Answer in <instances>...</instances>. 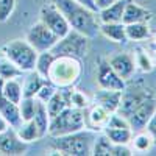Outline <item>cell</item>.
Here are the masks:
<instances>
[{
	"label": "cell",
	"mask_w": 156,
	"mask_h": 156,
	"mask_svg": "<svg viewBox=\"0 0 156 156\" xmlns=\"http://www.w3.org/2000/svg\"><path fill=\"white\" fill-rule=\"evenodd\" d=\"M53 5L64 14L72 30L80 31L89 39L100 33V19L97 17V12L76 3L75 0H53Z\"/></svg>",
	"instance_id": "obj_1"
},
{
	"label": "cell",
	"mask_w": 156,
	"mask_h": 156,
	"mask_svg": "<svg viewBox=\"0 0 156 156\" xmlns=\"http://www.w3.org/2000/svg\"><path fill=\"white\" fill-rule=\"evenodd\" d=\"M97 134L92 129H80L76 133L51 137L50 148L55 154H69V156H89L92 154V147Z\"/></svg>",
	"instance_id": "obj_2"
},
{
	"label": "cell",
	"mask_w": 156,
	"mask_h": 156,
	"mask_svg": "<svg viewBox=\"0 0 156 156\" xmlns=\"http://www.w3.org/2000/svg\"><path fill=\"white\" fill-rule=\"evenodd\" d=\"M83 72L81 59L69 56V55H58L55 56L50 66L47 80L58 89L73 87L75 83L80 80Z\"/></svg>",
	"instance_id": "obj_3"
},
{
	"label": "cell",
	"mask_w": 156,
	"mask_h": 156,
	"mask_svg": "<svg viewBox=\"0 0 156 156\" xmlns=\"http://www.w3.org/2000/svg\"><path fill=\"white\" fill-rule=\"evenodd\" d=\"M2 53L6 59L14 62L22 72L34 70L37 51L27 39H12L2 45Z\"/></svg>",
	"instance_id": "obj_4"
},
{
	"label": "cell",
	"mask_w": 156,
	"mask_h": 156,
	"mask_svg": "<svg viewBox=\"0 0 156 156\" xmlns=\"http://www.w3.org/2000/svg\"><path fill=\"white\" fill-rule=\"evenodd\" d=\"M84 128H86L84 126V109L69 106L62 112H59L58 115L50 119L47 134L50 137H56V136L76 133V131L84 129Z\"/></svg>",
	"instance_id": "obj_5"
},
{
	"label": "cell",
	"mask_w": 156,
	"mask_h": 156,
	"mask_svg": "<svg viewBox=\"0 0 156 156\" xmlns=\"http://www.w3.org/2000/svg\"><path fill=\"white\" fill-rule=\"evenodd\" d=\"M89 41L90 39L84 34H81L80 31L72 30L58 39V42L51 47V53L55 56L58 55H69V56H75V58H84L87 50H89Z\"/></svg>",
	"instance_id": "obj_6"
},
{
	"label": "cell",
	"mask_w": 156,
	"mask_h": 156,
	"mask_svg": "<svg viewBox=\"0 0 156 156\" xmlns=\"http://www.w3.org/2000/svg\"><path fill=\"white\" fill-rule=\"evenodd\" d=\"M154 94L151 90L142 84H136L131 87H125L122 90V97H120V105H119V112L120 115H123L125 119H128L137 108H140L147 100L153 98Z\"/></svg>",
	"instance_id": "obj_7"
},
{
	"label": "cell",
	"mask_w": 156,
	"mask_h": 156,
	"mask_svg": "<svg viewBox=\"0 0 156 156\" xmlns=\"http://www.w3.org/2000/svg\"><path fill=\"white\" fill-rule=\"evenodd\" d=\"M27 41L34 47V50L37 51H47V50H51L56 42H58V36L51 31L47 25H44L41 20L33 23L30 30L27 31Z\"/></svg>",
	"instance_id": "obj_8"
},
{
	"label": "cell",
	"mask_w": 156,
	"mask_h": 156,
	"mask_svg": "<svg viewBox=\"0 0 156 156\" xmlns=\"http://www.w3.org/2000/svg\"><path fill=\"white\" fill-rule=\"evenodd\" d=\"M39 20H41L44 25L53 31L58 37H62L66 36L69 31H70V25L69 22L66 20L62 12L53 5V2L48 3V5H44L41 8V12H39Z\"/></svg>",
	"instance_id": "obj_9"
},
{
	"label": "cell",
	"mask_w": 156,
	"mask_h": 156,
	"mask_svg": "<svg viewBox=\"0 0 156 156\" xmlns=\"http://www.w3.org/2000/svg\"><path fill=\"white\" fill-rule=\"evenodd\" d=\"M97 83L100 89H111V90H123L126 87V83L122 76L115 73V70L111 67L108 59H100L98 69H97Z\"/></svg>",
	"instance_id": "obj_10"
},
{
	"label": "cell",
	"mask_w": 156,
	"mask_h": 156,
	"mask_svg": "<svg viewBox=\"0 0 156 156\" xmlns=\"http://www.w3.org/2000/svg\"><path fill=\"white\" fill-rule=\"evenodd\" d=\"M27 151V144L19 139L14 128L8 126L0 131V153L2 154H23Z\"/></svg>",
	"instance_id": "obj_11"
},
{
	"label": "cell",
	"mask_w": 156,
	"mask_h": 156,
	"mask_svg": "<svg viewBox=\"0 0 156 156\" xmlns=\"http://www.w3.org/2000/svg\"><path fill=\"white\" fill-rule=\"evenodd\" d=\"M111 112H108L103 106L94 103L92 106H87L84 109V126L87 129H92V131H103L106 122H108V117Z\"/></svg>",
	"instance_id": "obj_12"
},
{
	"label": "cell",
	"mask_w": 156,
	"mask_h": 156,
	"mask_svg": "<svg viewBox=\"0 0 156 156\" xmlns=\"http://www.w3.org/2000/svg\"><path fill=\"white\" fill-rule=\"evenodd\" d=\"M111 67L115 70V73L122 76L123 80L126 81L128 78H131L134 70H136V61L134 58L129 55V53H119V55H114L109 59Z\"/></svg>",
	"instance_id": "obj_13"
},
{
	"label": "cell",
	"mask_w": 156,
	"mask_h": 156,
	"mask_svg": "<svg viewBox=\"0 0 156 156\" xmlns=\"http://www.w3.org/2000/svg\"><path fill=\"white\" fill-rule=\"evenodd\" d=\"M153 19V12L148 11L147 8L137 5L133 0H128V3L125 6L123 16H122V23H136V22H150Z\"/></svg>",
	"instance_id": "obj_14"
},
{
	"label": "cell",
	"mask_w": 156,
	"mask_h": 156,
	"mask_svg": "<svg viewBox=\"0 0 156 156\" xmlns=\"http://www.w3.org/2000/svg\"><path fill=\"white\" fill-rule=\"evenodd\" d=\"M122 90H111V89H100L95 94V103L103 106L108 112H117L120 105Z\"/></svg>",
	"instance_id": "obj_15"
},
{
	"label": "cell",
	"mask_w": 156,
	"mask_h": 156,
	"mask_svg": "<svg viewBox=\"0 0 156 156\" xmlns=\"http://www.w3.org/2000/svg\"><path fill=\"white\" fill-rule=\"evenodd\" d=\"M0 115L6 120L8 126H11V128L19 126L20 122H22L19 105H16V103H12L8 98H5L2 92H0Z\"/></svg>",
	"instance_id": "obj_16"
},
{
	"label": "cell",
	"mask_w": 156,
	"mask_h": 156,
	"mask_svg": "<svg viewBox=\"0 0 156 156\" xmlns=\"http://www.w3.org/2000/svg\"><path fill=\"white\" fill-rule=\"evenodd\" d=\"M128 0H115L109 6L103 8L98 11V19L100 23H114V22H122V16Z\"/></svg>",
	"instance_id": "obj_17"
},
{
	"label": "cell",
	"mask_w": 156,
	"mask_h": 156,
	"mask_svg": "<svg viewBox=\"0 0 156 156\" xmlns=\"http://www.w3.org/2000/svg\"><path fill=\"white\" fill-rule=\"evenodd\" d=\"M45 106H47V112L50 115V119L58 115L59 112H62L66 108H69L70 106V103H69V87L67 89H58L56 92L51 95V98L45 103Z\"/></svg>",
	"instance_id": "obj_18"
},
{
	"label": "cell",
	"mask_w": 156,
	"mask_h": 156,
	"mask_svg": "<svg viewBox=\"0 0 156 156\" xmlns=\"http://www.w3.org/2000/svg\"><path fill=\"white\" fill-rule=\"evenodd\" d=\"M100 33L108 37L109 41L117 44H125L128 42L126 31H125V23L122 22H114V23H100Z\"/></svg>",
	"instance_id": "obj_19"
},
{
	"label": "cell",
	"mask_w": 156,
	"mask_h": 156,
	"mask_svg": "<svg viewBox=\"0 0 156 156\" xmlns=\"http://www.w3.org/2000/svg\"><path fill=\"white\" fill-rule=\"evenodd\" d=\"M37 128V131H39V137H45L47 133H48V123H50V115L47 112V106H45V103L41 101V100H37L36 98V111H34V115H33V119H31Z\"/></svg>",
	"instance_id": "obj_20"
},
{
	"label": "cell",
	"mask_w": 156,
	"mask_h": 156,
	"mask_svg": "<svg viewBox=\"0 0 156 156\" xmlns=\"http://www.w3.org/2000/svg\"><path fill=\"white\" fill-rule=\"evenodd\" d=\"M47 81H48V80L42 78L37 72L31 70L30 75L25 78V83H23V86H22V97H36L37 90L41 89Z\"/></svg>",
	"instance_id": "obj_21"
},
{
	"label": "cell",
	"mask_w": 156,
	"mask_h": 156,
	"mask_svg": "<svg viewBox=\"0 0 156 156\" xmlns=\"http://www.w3.org/2000/svg\"><path fill=\"white\" fill-rule=\"evenodd\" d=\"M103 133L112 144H129L133 137L131 128H114V126H105Z\"/></svg>",
	"instance_id": "obj_22"
},
{
	"label": "cell",
	"mask_w": 156,
	"mask_h": 156,
	"mask_svg": "<svg viewBox=\"0 0 156 156\" xmlns=\"http://www.w3.org/2000/svg\"><path fill=\"white\" fill-rule=\"evenodd\" d=\"M131 150L133 151H137V153H145L151 148V145L154 144L153 142V137L150 136V133L147 129H140V131H136V134H133L131 137Z\"/></svg>",
	"instance_id": "obj_23"
},
{
	"label": "cell",
	"mask_w": 156,
	"mask_h": 156,
	"mask_svg": "<svg viewBox=\"0 0 156 156\" xmlns=\"http://www.w3.org/2000/svg\"><path fill=\"white\" fill-rule=\"evenodd\" d=\"M125 31L128 41H144L150 37V27L147 22H136L125 25Z\"/></svg>",
	"instance_id": "obj_24"
},
{
	"label": "cell",
	"mask_w": 156,
	"mask_h": 156,
	"mask_svg": "<svg viewBox=\"0 0 156 156\" xmlns=\"http://www.w3.org/2000/svg\"><path fill=\"white\" fill-rule=\"evenodd\" d=\"M14 129H16L19 139L23 140L25 144H30V142H34L37 139H41V137H39V131H37V128H36V125H34L33 120L20 122V125L16 126Z\"/></svg>",
	"instance_id": "obj_25"
},
{
	"label": "cell",
	"mask_w": 156,
	"mask_h": 156,
	"mask_svg": "<svg viewBox=\"0 0 156 156\" xmlns=\"http://www.w3.org/2000/svg\"><path fill=\"white\" fill-rule=\"evenodd\" d=\"M2 94L5 98H8L9 101L19 105L20 100H22V84L19 80L16 78H11V80H5L3 89H2Z\"/></svg>",
	"instance_id": "obj_26"
},
{
	"label": "cell",
	"mask_w": 156,
	"mask_h": 156,
	"mask_svg": "<svg viewBox=\"0 0 156 156\" xmlns=\"http://www.w3.org/2000/svg\"><path fill=\"white\" fill-rule=\"evenodd\" d=\"M53 59H55V55L51 53L50 50L39 51V53H37V59H36V66H34V72H37L42 78L47 80L48 70H50V66H51V62H53Z\"/></svg>",
	"instance_id": "obj_27"
},
{
	"label": "cell",
	"mask_w": 156,
	"mask_h": 156,
	"mask_svg": "<svg viewBox=\"0 0 156 156\" xmlns=\"http://www.w3.org/2000/svg\"><path fill=\"white\" fill-rule=\"evenodd\" d=\"M111 148H112V142L106 137V134L105 133L97 134L94 147H92V154L94 156H109Z\"/></svg>",
	"instance_id": "obj_28"
},
{
	"label": "cell",
	"mask_w": 156,
	"mask_h": 156,
	"mask_svg": "<svg viewBox=\"0 0 156 156\" xmlns=\"http://www.w3.org/2000/svg\"><path fill=\"white\" fill-rule=\"evenodd\" d=\"M19 111H20L22 122L31 120L36 111V97H22L19 103Z\"/></svg>",
	"instance_id": "obj_29"
},
{
	"label": "cell",
	"mask_w": 156,
	"mask_h": 156,
	"mask_svg": "<svg viewBox=\"0 0 156 156\" xmlns=\"http://www.w3.org/2000/svg\"><path fill=\"white\" fill-rule=\"evenodd\" d=\"M22 73H25V72H22L14 62H11L5 56L0 59V76L2 78H5V80H11V78L22 76Z\"/></svg>",
	"instance_id": "obj_30"
},
{
	"label": "cell",
	"mask_w": 156,
	"mask_h": 156,
	"mask_svg": "<svg viewBox=\"0 0 156 156\" xmlns=\"http://www.w3.org/2000/svg\"><path fill=\"white\" fill-rule=\"evenodd\" d=\"M69 103L72 108H78V109H86L89 106V98L80 92V90H76L73 87H69Z\"/></svg>",
	"instance_id": "obj_31"
},
{
	"label": "cell",
	"mask_w": 156,
	"mask_h": 156,
	"mask_svg": "<svg viewBox=\"0 0 156 156\" xmlns=\"http://www.w3.org/2000/svg\"><path fill=\"white\" fill-rule=\"evenodd\" d=\"M16 6V0H0V23L6 22Z\"/></svg>",
	"instance_id": "obj_32"
},
{
	"label": "cell",
	"mask_w": 156,
	"mask_h": 156,
	"mask_svg": "<svg viewBox=\"0 0 156 156\" xmlns=\"http://www.w3.org/2000/svg\"><path fill=\"white\" fill-rule=\"evenodd\" d=\"M136 66H139L144 72H150L153 69V62H151V58L145 53L144 50H137V53H136Z\"/></svg>",
	"instance_id": "obj_33"
},
{
	"label": "cell",
	"mask_w": 156,
	"mask_h": 156,
	"mask_svg": "<svg viewBox=\"0 0 156 156\" xmlns=\"http://www.w3.org/2000/svg\"><path fill=\"white\" fill-rule=\"evenodd\" d=\"M58 90V87H55L53 84H51L50 81H47L41 89L37 90V94H36V98L37 100H41V101H44V103H47L50 98H51V95H53L55 92Z\"/></svg>",
	"instance_id": "obj_34"
},
{
	"label": "cell",
	"mask_w": 156,
	"mask_h": 156,
	"mask_svg": "<svg viewBox=\"0 0 156 156\" xmlns=\"http://www.w3.org/2000/svg\"><path fill=\"white\" fill-rule=\"evenodd\" d=\"M134 151L128 147V144H112L109 156H131Z\"/></svg>",
	"instance_id": "obj_35"
},
{
	"label": "cell",
	"mask_w": 156,
	"mask_h": 156,
	"mask_svg": "<svg viewBox=\"0 0 156 156\" xmlns=\"http://www.w3.org/2000/svg\"><path fill=\"white\" fill-rule=\"evenodd\" d=\"M145 129L150 133V136L153 137V142L156 144V109H154V112L151 114V117H150V120L147 122V125H145Z\"/></svg>",
	"instance_id": "obj_36"
},
{
	"label": "cell",
	"mask_w": 156,
	"mask_h": 156,
	"mask_svg": "<svg viewBox=\"0 0 156 156\" xmlns=\"http://www.w3.org/2000/svg\"><path fill=\"white\" fill-rule=\"evenodd\" d=\"M75 2L83 5V6H86V8H89L90 11H94V12H97V14H98V8L95 5V0H75Z\"/></svg>",
	"instance_id": "obj_37"
},
{
	"label": "cell",
	"mask_w": 156,
	"mask_h": 156,
	"mask_svg": "<svg viewBox=\"0 0 156 156\" xmlns=\"http://www.w3.org/2000/svg\"><path fill=\"white\" fill-rule=\"evenodd\" d=\"M115 0H95V5H97V8H98V11L100 9H103V8H106V6H109L111 3H114Z\"/></svg>",
	"instance_id": "obj_38"
},
{
	"label": "cell",
	"mask_w": 156,
	"mask_h": 156,
	"mask_svg": "<svg viewBox=\"0 0 156 156\" xmlns=\"http://www.w3.org/2000/svg\"><path fill=\"white\" fill-rule=\"evenodd\" d=\"M8 128V123H6V120L3 119L2 115H0V131H3V129H6Z\"/></svg>",
	"instance_id": "obj_39"
},
{
	"label": "cell",
	"mask_w": 156,
	"mask_h": 156,
	"mask_svg": "<svg viewBox=\"0 0 156 156\" xmlns=\"http://www.w3.org/2000/svg\"><path fill=\"white\" fill-rule=\"evenodd\" d=\"M3 84H5V78L0 76V92H2V89H3Z\"/></svg>",
	"instance_id": "obj_40"
},
{
	"label": "cell",
	"mask_w": 156,
	"mask_h": 156,
	"mask_svg": "<svg viewBox=\"0 0 156 156\" xmlns=\"http://www.w3.org/2000/svg\"><path fill=\"white\" fill-rule=\"evenodd\" d=\"M151 62H153V66H156V51H154V56L151 58Z\"/></svg>",
	"instance_id": "obj_41"
}]
</instances>
